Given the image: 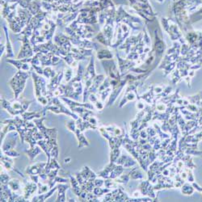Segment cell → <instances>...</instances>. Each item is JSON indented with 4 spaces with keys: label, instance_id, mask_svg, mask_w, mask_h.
<instances>
[{
    "label": "cell",
    "instance_id": "cell-3",
    "mask_svg": "<svg viewBox=\"0 0 202 202\" xmlns=\"http://www.w3.org/2000/svg\"><path fill=\"white\" fill-rule=\"evenodd\" d=\"M29 75H31V73L24 71H18L14 77L8 82V84L10 85L15 94V99H19L20 95L24 91Z\"/></svg>",
    "mask_w": 202,
    "mask_h": 202
},
{
    "label": "cell",
    "instance_id": "cell-24",
    "mask_svg": "<svg viewBox=\"0 0 202 202\" xmlns=\"http://www.w3.org/2000/svg\"><path fill=\"white\" fill-rule=\"evenodd\" d=\"M40 152H41V149L39 148V146H36V147L32 148V149H29L28 150H26L27 154L29 157L31 161L34 159L37 156V154H39Z\"/></svg>",
    "mask_w": 202,
    "mask_h": 202
},
{
    "label": "cell",
    "instance_id": "cell-18",
    "mask_svg": "<svg viewBox=\"0 0 202 202\" xmlns=\"http://www.w3.org/2000/svg\"><path fill=\"white\" fill-rule=\"evenodd\" d=\"M11 158V157H9L6 154L2 155L1 154V165H2V167L8 171H14V162Z\"/></svg>",
    "mask_w": 202,
    "mask_h": 202
},
{
    "label": "cell",
    "instance_id": "cell-20",
    "mask_svg": "<svg viewBox=\"0 0 202 202\" xmlns=\"http://www.w3.org/2000/svg\"><path fill=\"white\" fill-rule=\"evenodd\" d=\"M74 133H75V136H76L77 137V139H78V141H79V145H78V147H79V149L85 147V146H88L89 145L88 141H87V140L86 139V137L83 136V132L81 131L80 129L77 128L76 130H75V132Z\"/></svg>",
    "mask_w": 202,
    "mask_h": 202
},
{
    "label": "cell",
    "instance_id": "cell-26",
    "mask_svg": "<svg viewBox=\"0 0 202 202\" xmlns=\"http://www.w3.org/2000/svg\"><path fill=\"white\" fill-rule=\"evenodd\" d=\"M92 192L93 193L95 194V196H97L99 197V196H101L102 195L106 193V192H108L109 190L105 189V188H101V187H95Z\"/></svg>",
    "mask_w": 202,
    "mask_h": 202
},
{
    "label": "cell",
    "instance_id": "cell-13",
    "mask_svg": "<svg viewBox=\"0 0 202 202\" xmlns=\"http://www.w3.org/2000/svg\"><path fill=\"white\" fill-rule=\"evenodd\" d=\"M47 163H35L34 165H32L30 167H28L25 171L26 174L28 176L31 175H39L40 172H42V170L45 168Z\"/></svg>",
    "mask_w": 202,
    "mask_h": 202
},
{
    "label": "cell",
    "instance_id": "cell-21",
    "mask_svg": "<svg viewBox=\"0 0 202 202\" xmlns=\"http://www.w3.org/2000/svg\"><path fill=\"white\" fill-rule=\"evenodd\" d=\"M97 58L99 59V60H103V59H110L112 57V53L110 52L108 49H105V48H103V49H100V50H97Z\"/></svg>",
    "mask_w": 202,
    "mask_h": 202
},
{
    "label": "cell",
    "instance_id": "cell-4",
    "mask_svg": "<svg viewBox=\"0 0 202 202\" xmlns=\"http://www.w3.org/2000/svg\"><path fill=\"white\" fill-rule=\"evenodd\" d=\"M47 110H50V111L53 112L57 114L64 113V114H67V115L74 118L75 121L79 119V117L76 114H75L73 112H71L69 109L67 108V107H65L64 104L59 100L58 97H51L49 100H48V103L46 106H44V109H43V112H44V115H45V112H46Z\"/></svg>",
    "mask_w": 202,
    "mask_h": 202
},
{
    "label": "cell",
    "instance_id": "cell-34",
    "mask_svg": "<svg viewBox=\"0 0 202 202\" xmlns=\"http://www.w3.org/2000/svg\"><path fill=\"white\" fill-rule=\"evenodd\" d=\"M95 108L98 109V110H102V109L103 108V104L102 103H101L100 101H99V99L95 102Z\"/></svg>",
    "mask_w": 202,
    "mask_h": 202
},
{
    "label": "cell",
    "instance_id": "cell-22",
    "mask_svg": "<svg viewBox=\"0 0 202 202\" xmlns=\"http://www.w3.org/2000/svg\"><path fill=\"white\" fill-rule=\"evenodd\" d=\"M7 185L14 192H18V191L20 190V188H21V183L17 179H12V180H11L10 181L8 182Z\"/></svg>",
    "mask_w": 202,
    "mask_h": 202
},
{
    "label": "cell",
    "instance_id": "cell-31",
    "mask_svg": "<svg viewBox=\"0 0 202 202\" xmlns=\"http://www.w3.org/2000/svg\"><path fill=\"white\" fill-rule=\"evenodd\" d=\"M58 147H57V145L54 146V147L53 148L52 150L50 151V156L52 158H54L56 159H57V158H58Z\"/></svg>",
    "mask_w": 202,
    "mask_h": 202
},
{
    "label": "cell",
    "instance_id": "cell-14",
    "mask_svg": "<svg viewBox=\"0 0 202 202\" xmlns=\"http://www.w3.org/2000/svg\"><path fill=\"white\" fill-rule=\"evenodd\" d=\"M103 81H104V75H97L95 77V79H93L92 85L89 89V94H91V93L96 94V93H98L99 87H100V85L102 84Z\"/></svg>",
    "mask_w": 202,
    "mask_h": 202
},
{
    "label": "cell",
    "instance_id": "cell-17",
    "mask_svg": "<svg viewBox=\"0 0 202 202\" xmlns=\"http://www.w3.org/2000/svg\"><path fill=\"white\" fill-rule=\"evenodd\" d=\"M57 190H58V195L57 197L56 201H67V197H66V191L70 188V185L64 183H58L57 185Z\"/></svg>",
    "mask_w": 202,
    "mask_h": 202
},
{
    "label": "cell",
    "instance_id": "cell-12",
    "mask_svg": "<svg viewBox=\"0 0 202 202\" xmlns=\"http://www.w3.org/2000/svg\"><path fill=\"white\" fill-rule=\"evenodd\" d=\"M32 181V180H31ZM37 184H36L35 182H24V196L25 197L27 200L31 197L32 194L35 192L37 191Z\"/></svg>",
    "mask_w": 202,
    "mask_h": 202
},
{
    "label": "cell",
    "instance_id": "cell-28",
    "mask_svg": "<svg viewBox=\"0 0 202 202\" xmlns=\"http://www.w3.org/2000/svg\"><path fill=\"white\" fill-rule=\"evenodd\" d=\"M38 191H37V194H42V193H45V192H47L49 189H51L50 188H49V186H48V184L47 185V184H40V183H39L38 184Z\"/></svg>",
    "mask_w": 202,
    "mask_h": 202
},
{
    "label": "cell",
    "instance_id": "cell-11",
    "mask_svg": "<svg viewBox=\"0 0 202 202\" xmlns=\"http://www.w3.org/2000/svg\"><path fill=\"white\" fill-rule=\"evenodd\" d=\"M101 63L103 65L107 75L109 77L113 78V79H117V75L118 73H117V69H116V65L114 63V61H102Z\"/></svg>",
    "mask_w": 202,
    "mask_h": 202
},
{
    "label": "cell",
    "instance_id": "cell-25",
    "mask_svg": "<svg viewBox=\"0 0 202 202\" xmlns=\"http://www.w3.org/2000/svg\"><path fill=\"white\" fill-rule=\"evenodd\" d=\"M56 73H55V71L52 70L49 67H47L44 69V75L45 78L47 79H52L54 76H56Z\"/></svg>",
    "mask_w": 202,
    "mask_h": 202
},
{
    "label": "cell",
    "instance_id": "cell-16",
    "mask_svg": "<svg viewBox=\"0 0 202 202\" xmlns=\"http://www.w3.org/2000/svg\"><path fill=\"white\" fill-rule=\"evenodd\" d=\"M3 30L5 32V36H6V52H7V57L8 58H13L15 57L14 52H13V48H12L11 42V40L9 38V34H8V29L7 28V26L4 25L3 26Z\"/></svg>",
    "mask_w": 202,
    "mask_h": 202
},
{
    "label": "cell",
    "instance_id": "cell-38",
    "mask_svg": "<svg viewBox=\"0 0 202 202\" xmlns=\"http://www.w3.org/2000/svg\"><path fill=\"white\" fill-rule=\"evenodd\" d=\"M71 161V158H65L64 159V162L66 163H70V162Z\"/></svg>",
    "mask_w": 202,
    "mask_h": 202
},
{
    "label": "cell",
    "instance_id": "cell-8",
    "mask_svg": "<svg viewBox=\"0 0 202 202\" xmlns=\"http://www.w3.org/2000/svg\"><path fill=\"white\" fill-rule=\"evenodd\" d=\"M17 140H18V133L15 131L9 132L5 136V138L2 141L3 143H2V150L3 154H6L7 152L14 149L17 143Z\"/></svg>",
    "mask_w": 202,
    "mask_h": 202
},
{
    "label": "cell",
    "instance_id": "cell-1",
    "mask_svg": "<svg viewBox=\"0 0 202 202\" xmlns=\"http://www.w3.org/2000/svg\"><path fill=\"white\" fill-rule=\"evenodd\" d=\"M83 75H84V67H83V65L79 63V70L75 78H73L70 82L67 83V85L61 84L64 91L62 96L69 97L75 100L79 99V95L83 93V84L81 83L83 79Z\"/></svg>",
    "mask_w": 202,
    "mask_h": 202
},
{
    "label": "cell",
    "instance_id": "cell-37",
    "mask_svg": "<svg viewBox=\"0 0 202 202\" xmlns=\"http://www.w3.org/2000/svg\"><path fill=\"white\" fill-rule=\"evenodd\" d=\"M5 50H6V44H2V43H1V47H0V56L2 57V53H3Z\"/></svg>",
    "mask_w": 202,
    "mask_h": 202
},
{
    "label": "cell",
    "instance_id": "cell-7",
    "mask_svg": "<svg viewBox=\"0 0 202 202\" xmlns=\"http://www.w3.org/2000/svg\"><path fill=\"white\" fill-rule=\"evenodd\" d=\"M20 37H19L18 40H21L23 42L22 48H20V51L19 53L17 59H23V58H29L32 57L34 51H33V47H32L31 41L28 40V37L24 35L20 34Z\"/></svg>",
    "mask_w": 202,
    "mask_h": 202
},
{
    "label": "cell",
    "instance_id": "cell-10",
    "mask_svg": "<svg viewBox=\"0 0 202 202\" xmlns=\"http://www.w3.org/2000/svg\"><path fill=\"white\" fill-rule=\"evenodd\" d=\"M63 75H64V72L63 71H60V72L57 74L56 76H54L53 78L51 79L50 83L47 86L48 96L54 97L53 96V92L56 91L57 89L58 88V87L61 85L60 83L62 79Z\"/></svg>",
    "mask_w": 202,
    "mask_h": 202
},
{
    "label": "cell",
    "instance_id": "cell-27",
    "mask_svg": "<svg viewBox=\"0 0 202 202\" xmlns=\"http://www.w3.org/2000/svg\"><path fill=\"white\" fill-rule=\"evenodd\" d=\"M66 126L67 127V129L70 130V131L73 132V133H75V130L77 129L76 126V122L75 121H73V120H69L66 122Z\"/></svg>",
    "mask_w": 202,
    "mask_h": 202
},
{
    "label": "cell",
    "instance_id": "cell-32",
    "mask_svg": "<svg viewBox=\"0 0 202 202\" xmlns=\"http://www.w3.org/2000/svg\"><path fill=\"white\" fill-rule=\"evenodd\" d=\"M4 154H6V155L9 156V157H11V158H17L20 155V154H19L17 151H16L15 149H12V150H10V151L7 152V153Z\"/></svg>",
    "mask_w": 202,
    "mask_h": 202
},
{
    "label": "cell",
    "instance_id": "cell-15",
    "mask_svg": "<svg viewBox=\"0 0 202 202\" xmlns=\"http://www.w3.org/2000/svg\"><path fill=\"white\" fill-rule=\"evenodd\" d=\"M61 99L63 100L64 102H66L69 107L73 108V107H83V108H87L90 109V110H95V107L93 104H91L90 103H77V102H74L73 100H71V99H67L66 97L62 96L61 97Z\"/></svg>",
    "mask_w": 202,
    "mask_h": 202
},
{
    "label": "cell",
    "instance_id": "cell-30",
    "mask_svg": "<svg viewBox=\"0 0 202 202\" xmlns=\"http://www.w3.org/2000/svg\"><path fill=\"white\" fill-rule=\"evenodd\" d=\"M10 181V176L5 172H1V184H7Z\"/></svg>",
    "mask_w": 202,
    "mask_h": 202
},
{
    "label": "cell",
    "instance_id": "cell-19",
    "mask_svg": "<svg viewBox=\"0 0 202 202\" xmlns=\"http://www.w3.org/2000/svg\"><path fill=\"white\" fill-rule=\"evenodd\" d=\"M56 190H57V186L55 188H51L48 192H45L44 194H37L36 196H35L34 197H32L31 199V201H45V200L48 199V197H50Z\"/></svg>",
    "mask_w": 202,
    "mask_h": 202
},
{
    "label": "cell",
    "instance_id": "cell-9",
    "mask_svg": "<svg viewBox=\"0 0 202 202\" xmlns=\"http://www.w3.org/2000/svg\"><path fill=\"white\" fill-rule=\"evenodd\" d=\"M54 42L55 44H57L60 48H63L67 52H71V48H72V43H71L69 36H67L62 32L57 33L54 36Z\"/></svg>",
    "mask_w": 202,
    "mask_h": 202
},
{
    "label": "cell",
    "instance_id": "cell-33",
    "mask_svg": "<svg viewBox=\"0 0 202 202\" xmlns=\"http://www.w3.org/2000/svg\"><path fill=\"white\" fill-rule=\"evenodd\" d=\"M94 183H95V187H101V186L104 184V182H103V180H100V179H98V178L95 179Z\"/></svg>",
    "mask_w": 202,
    "mask_h": 202
},
{
    "label": "cell",
    "instance_id": "cell-36",
    "mask_svg": "<svg viewBox=\"0 0 202 202\" xmlns=\"http://www.w3.org/2000/svg\"><path fill=\"white\" fill-rule=\"evenodd\" d=\"M87 121H88V122H90V123L92 124V125H96L97 122H98V121L96 120V118H95V117H92V116L89 117Z\"/></svg>",
    "mask_w": 202,
    "mask_h": 202
},
{
    "label": "cell",
    "instance_id": "cell-6",
    "mask_svg": "<svg viewBox=\"0 0 202 202\" xmlns=\"http://www.w3.org/2000/svg\"><path fill=\"white\" fill-rule=\"evenodd\" d=\"M31 75L32 77L33 82H34L35 92H36V99H39L42 97H47L48 91H47V83L45 79L40 75L37 73L31 71Z\"/></svg>",
    "mask_w": 202,
    "mask_h": 202
},
{
    "label": "cell",
    "instance_id": "cell-29",
    "mask_svg": "<svg viewBox=\"0 0 202 202\" xmlns=\"http://www.w3.org/2000/svg\"><path fill=\"white\" fill-rule=\"evenodd\" d=\"M65 80H66V82H70V81L72 79V77H73V71L71 70V68H68L66 70V71H65Z\"/></svg>",
    "mask_w": 202,
    "mask_h": 202
},
{
    "label": "cell",
    "instance_id": "cell-5",
    "mask_svg": "<svg viewBox=\"0 0 202 202\" xmlns=\"http://www.w3.org/2000/svg\"><path fill=\"white\" fill-rule=\"evenodd\" d=\"M96 76L95 75V60L93 56L91 57L90 58V62L88 64L87 70H86V73L83 75V81L85 83V87L83 90V103H86V101L87 100L89 97V89L91 87L93 83V79H95V77Z\"/></svg>",
    "mask_w": 202,
    "mask_h": 202
},
{
    "label": "cell",
    "instance_id": "cell-23",
    "mask_svg": "<svg viewBox=\"0 0 202 202\" xmlns=\"http://www.w3.org/2000/svg\"><path fill=\"white\" fill-rule=\"evenodd\" d=\"M93 40H98L99 43L104 44V45H107V46H111V44H110V43H109L107 37L104 36L103 32H99V33H98V34L93 38Z\"/></svg>",
    "mask_w": 202,
    "mask_h": 202
},
{
    "label": "cell",
    "instance_id": "cell-2",
    "mask_svg": "<svg viewBox=\"0 0 202 202\" xmlns=\"http://www.w3.org/2000/svg\"><path fill=\"white\" fill-rule=\"evenodd\" d=\"M32 102H33L32 100L28 101L24 99H20V100L17 99L16 100L12 101V102H9V101L4 99L3 97L1 98V103H2V108L7 109V111L9 112V113L13 117L22 115L23 113L26 112L30 103H32Z\"/></svg>",
    "mask_w": 202,
    "mask_h": 202
},
{
    "label": "cell",
    "instance_id": "cell-35",
    "mask_svg": "<svg viewBox=\"0 0 202 202\" xmlns=\"http://www.w3.org/2000/svg\"><path fill=\"white\" fill-rule=\"evenodd\" d=\"M88 99L92 102V103H95L97 100H98V97H96L95 94H93V93H91L90 95H89Z\"/></svg>",
    "mask_w": 202,
    "mask_h": 202
}]
</instances>
